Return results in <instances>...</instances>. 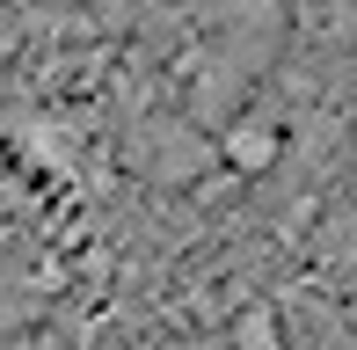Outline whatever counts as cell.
<instances>
[{"label":"cell","mask_w":357,"mask_h":350,"mask_svg":"<svg viewBox=\"0 0 357 350\" xmlns=\"http://www.w3.org/2000/svg\"><path fill=\"white\" fill-rule=\"evenodd\" d=\"M234 343L241 350H278V314H241V321H234Z\"/></svg>","instance_id":"obj_2"},{"label":"cell","mask_w":357,"mask_h":350,"mask_svg":"<svg viewBox=\"0 0 357 350\" xmlns=\"http://www.w3.org/2000/svg\"><path fill=\"white\" fill-rule=\"evenodd\" d=\"M284 139L270 132V124H241V132H226V161H234V175H263L270 161H278Z\"/></svg>","instance_id":"obj_1"}]
</instances>
